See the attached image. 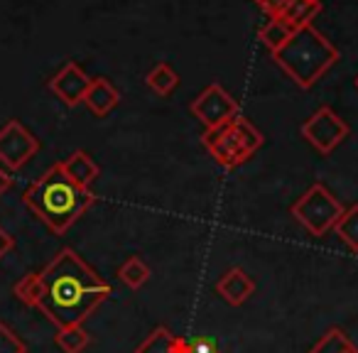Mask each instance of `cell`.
<instances>
[{"instance_id":"1","label":"cell","mask_w":358,"mask_h":353,"mask_svg":"<svg viewBox=\"0 0 358 353\" xmlns=\"http://www.w3.org/2000/svg\"><path fill=\"white\" fill-rule=\"evenodd\" d=\"M40 282L42 297L37 309L59 329L84 324L94 309L113 294L110 284L101 280L74 248H62L40 273Z\"/></svg>"},{"instance_id":"2","label":"cell","mask_w":358,"mask_h":353,"mask_svg":"<svg viewBox=\"0 0 358 353\" xmlns=\"http://www.w3.org/2000/svg\"><path fill=\"white\" fill-rule=\"evenodd\" d=\"M22 204L47 226L55 236H64L91 206L96 194L79 187L64 172L62 162H55L40 180H35L22 194Z\"/></svg>"},{"instance_id":"3","label":"cell","mask_w":358,"mask_h":353,"mask_svg":"<svg viewBox=\"0 0 358 353\" xmlns=\"http://www.w3.org/2000/svg\"><path fill=\"white\" fill-rule=\"evenodd\" d=\"M341 52L322 35L314 25L297 27L294 35L273 52V59L299 89H312L329 69L338 62Z\"/></svg>"},{"instance_id":"4","label":"cell","mask_w":358,"mask_h":353,"mask_svg":"<svg viewBox=\"0 0 358 353\" xmlns=\"http://www.w3.org/2000/svg\"><path fill=\"white\" fill-rule=\"evenodd\" d=\"M201 143L209 150L211 157L216 159V164H221L224 169H234L248 162L263 147L265 138L245 115L238 113L219 128L204 130Z\"/></svg>"},{"instance_id":"5","label":"cell","mask_w":358,"mask_h":353,"mask_svg":"<svg viewBox=\"0 0 358 353\" xmlns=\"http://www.w3.org/2000/svg\"><path fill=\"white\" fill-rule=\"evenodd\" d=\"M289 214L304 226L312 236L322 238L327 231H331L336 226V221L343 214V204L322 185H312L292 206H289Z\"/></svg>"},{"instance_id":"6","label":"cell","mask_w":358,"mask_h":353,"mask_svg":"<svg viewBox=\"0 0 358 353\" xmlns=\"http://www.w3.org/2000/svg\"><path fill=\"white\" fill-rule=\"evenodd\" d=\"M351 128L348 123L329 106L317 108L307 120L302 123V138L317 150L319 154H331L343 140L348 138Z\"/></svg>"},{"instance_id":"7","label":"cell","mask_w":358,"mask_h":353,"mask_svg":"<svg viewBox=\"0 0 358 353\" xmlns=\"http://www.w3.org/2000/svg\"><path fill=\"white\" fill-rule=\"evenodd\" d=\"M40 150V140L20 123V120H8L0 128V162L8 172L22 169Z\"/></svg>"},{"instance_id":"8","label":"cell","mask_w":358,"mask_h":353,"mask_svg":"<svg viewBox=\"0 0 358 353\" xmlns=\"http://www.w3.org/2000/svg\"><path fill=\"white\" fill-rule=\"evenodd\" d=\"M192 115L204 123L206 130L219 128L238 115V103L221 84H209L189 106Z\"/></svg>"},{"instance_id":"9","label":"cell","mask_w":358,"mask_h":353,"mask_svg":"<svg viewBox=\"0 0 358 353\" xmlns=\"http://www.w3.org/2000/svg\"><path fill=\"white\" fill-rule=\"evenodd\" d=\"M89 86H91V76L76 62H66L50 79V91L62 103L69 106V108L84 103V96L89 91Z\"/></svg>"},{"instance_id":"10","label":"cell","mask_w":358,"mask_h":353,"mask_svg":"<svg viewBox=\"0 0 358 353\" xmlns=\"http://www.w3.org/2000/svg\"><path fill=\"white\" fill-rule=\"evenodd\" d=\"M216 292L231 304V307H241L245 304L255 292V282L243 268H231L221 275V280L216 282Z\"/></svg>"},{"instance_id":"11","label":"cell","mask_w":358,"mask_h":353,"mask_svg":"<svg viewBox=\"0 0 358 353\" xmlns=\"http://www.w3.org/2000/svg\"><path fill=\"white\" fill-rule=\"evenodd\" d=\"M84 103L89 106L91 113L103 118V115H108L120 103V91L106 76H94L89 91L84 96Z\"/></svg>"},{"instance_id":"12","label":"cell","mask_w":358,"mask_h":353,"mask_svg":"<svg viewBox=\"0 0 358 353\" xmlns=\"http://www.w3.org/2000/svg\"><path fill=\"white\" fill-rule=\"evenodd\" d=\"M62 167H64V172L69 174L76 185L86 187V189H91V185L99 180V174H101V167L96 164V159L91 157L86 150L71 152L66 159H62Z\"/></svg>"},{"instance_id":"13","label":"cell","mask_w":358,"mask_h":353,"mask_svg":"<svg viewBox=\"0 0 358 353\" xmlns=\"http://www.w3.org/2000/svg\"><path fill=\"white\" fill-rule=\"evenodd\" d=\"M135 353H187V338L172 333L167 326H157L135 348Z\"/></svg>"},{"instance_id":"14","label":"cell","mask_w":358,"mask_h":353,"mask_svg":"<svg viewBox=\"0 0 358 353\" xmlns=\"http://www.w3.org/2000/svg\"><path fill=\"white\" fill-rule=\"evenodd\" d=\"M55 343L62 353H84L91 343V336L84 324H74V326H62L55 333Z\"/></svg>"},{"instance_id":"15","label":"cell","mask_w":358,"mask_h":353,"mask_svg":"<svg viewBox=\"0 0 358 353\" xmlns=\"http://www.w3.org/2000/svg\"><path fill=\"white\" fill-rule=\"evenodd\" d=\"M145 84L157 96H169L179 86V74L167 62H159V64H155L152 69H150V74L145 76Z\"/></svg>"},{"instance_id":"16","label":"cell","mask_w":358,"mask_h":353,"mask_svg":"<svg viewBox=\"0 0 358 353\" xmlns=\"http://www.w3.org/2000/svg\"><path fill=\"white\" fill-rule=\"evenodd\" d=\"M292 35H294V27L289 25L285 17H270L258 32V37L263 40V45L268 47L270 52H278Z\"/></svg>"},{"instance_id":"17","label":"cell","mask_w":358,"mask_h":353,"mask_svg":"<svg viewBox=\"0 0 358 353\" xmlns=\"http://www.w3.org/2000/svg\"><path fill=\"white\" fill-rule=\"evenodd\" d=\"M319 13H322V3H312V0H289V6L285 8V13L280 17H285V20L297 30V27L312 25V20Z\"/></svg>"},{"instance_id":"18","label":"cell","mask_w":358,"mask_h":353,"mask_svg":"<svg viewBox=\"0 0 358 353\" xmlns=\"http://www.w3.org/2000/svg\"><path fill=\"white\" fill-rule=\"evenodd\" d=\"M150 275L152 273H150L148 263H145L143 258H138V255H130V258L118 268V278L123 280L130 289H140L143 284H148Z\"/></svg>"},{"instance_id":"19","label":"cell","mask_w":358,"mask_h":353,"mask_svg":"<svg viewBox=\"0 0 358 353\" xmlns=\"http://www.w3.org/2000/svg\"><path fill=\"white\" fill-rule=\"evenodd\" d=\"M334 231H336V236L348 245V248L358 253V204L343 209L341 219L336 221Z\"/></svg>"},{"instance_id":"20","label":"cell","mask_w":358,"mask_h":353,"mask_svg":"<svg viewBox=\"0 0 358 353\" xmlns=\"http://www.w3.org/2000/svg\"><path fill=\"white\" fill-rule=\"evenodd\" d=\"M353 348V341L346 336L343 329H329L312 348L309 353H348Z\"/></svg>"},{"instance_id":"21","label":"cell","mask_w":358,"mask_h":353,"mask_svg":"<svg viewBox=\"0 0 358 353\" xmlns=\"http://www.w3.org/2000/svg\"><path fill=\"white\" fill-rule=\"evenodd\" d=\"M13 294L20 299L27 307H37L42 297V282H40V273H30L20 280V282L13 287Z\"/></svg>"},{"instance_id":"22","label":"cell","mask_w":358,"mask_h":353,"mask_svg":"<svg viewBox=\"0 0 358 353\" xmlns=\"http://www.w3.org/2000/svg\"><path fill=\"white\" fill-rule=\"evenodd\" d=\"M0 353H27V346L6 322H0Z\"/></svg>"},{"instance_id":"23","label":"cell","mask_w":358,"mask_h":353,"mask_svg":"<svg viewBox=\"0 0 358 353\" xmlns=\"http://www.w3.org/2000/svg\"><path fill=\"white\" fill-rule=\"evenodd\" d=\"M187 353H221V348L211 338L194 336V338H187Z\"/></svg>"},{"instance_id":"24","label":"cell","mask_w":358,"mask_h":353,"mask_svg":"<svg viewBox=\"0 0 358 353\" xmlns=\"http://www.w3.org/2000/svg\"><path fill=\"white\" fill-rule=\"evenodd\" d=\"M270 17H280L285 13V8L289 6V0H255Z\"/></svg>"},{"instance_id":"25","label":"cell","mask_w":358,"mask_h":353,"mask_svg":"<svg viewBox=\"0 0 358 353\" xmlns=\"http://www.w3.org/2000/svg\"><path fill=\"white\" fill-rule=\"evenodd\" d=\"M13 248H15V238H13V236L8 233L3 226H0V260L6 258V255L10 253Z\"/></svg>"},{"instance_id":"26","label":"cell","mask_w":358,"mask_h":353,"mask_svg":"<svg viewBox=\"0 0 358 353\" xmlns=\"http://www.w3.org/2000/svg\"><path fill=\"white\" fill-rule=\"evenodd\" d=\"M10 187H13V174L6 167H0V196L6 194Z\"/></svg>"},{"instance_id":"27","label":"cell","mask_w":358,"mask_h":353,"mask_svg":"<svg viewBox=\"0 0 358 353\" xmlns=\"http://www.w3.org/2000/svg\"><path fill=\"white\" fill-rule=\"evenodd\" d=\"M353 86H356V91H358V76H356V79H353Z\"/></svg>"},{"instance_id":"28","label":"cell","mask_w":358,"mask_h":353,"mask_svg":"<svg viewBox=\"0 0 358 353\" xmlns=\"http://www.w3.org/2000/svg\"><path fill=\"white\" fill-rule=\"evenodd\" d=\"M348 353H358V348H356V346H353V348H351V351H348Z\"/></svg>"},{"instance_id":"29","label":"cell","mask_w":358,"mask_h":353,"mask_svg":"<svg viewBox=\"0 0 358 353\" xmlns=\"http://www.w3.org/2000/svg\"><path fill=\"white\" fill-rule=\"evenodd\" d=\"M312 3H322V0H312Z\"/></svg>"}]
</instances>
